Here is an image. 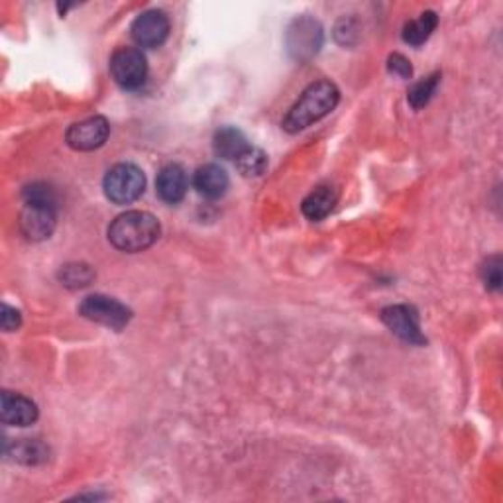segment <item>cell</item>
I'll return each mask as SVG.
<instances>
[{
    "mask_svg": "<svg viewBox=\"0 0 503 503\" xmlns=\"http://www.w3.org/2000/svg\"><path fill=\"white\" fill-rule=\"evenodd\" d=\"M250 148L252 146L248 144L246 136L240 133L238 128H233V126H224L221 130H216V134L213 138L215 154L223 160L236 161L242 158Z\"/></svg>",
    "mask_w": 503,
    "mask_h": 503,
    "instance_id": "obj_14",
    "label": "cell"
},
{
    "mask_svg": "<svg viewBox=\"0 0 503 503\" xmlns=\"http://www.w3.org/2000/svg\"><path fill=\"white\" fill-rule=\"evenodd\" d=\"M111 75L123 89H138L148 78L146 56L138 48H118L111 58Z\"/></svg>",
    "mask_w": 503,
    "mask_h": 503,
    "instance_id": "obj_5",
    "label": "cell"
},
{
    "mask_svg": "<svg viewBox=\"0 0 503 503\" xmlns=\"http://www.w3.org/2000/svg\"><path fill=\"white\" fill-rule=\"evenodd\" d=\"M482 278L486 288L491 291H498L501 288V258L491 256L486 260V264L482 266Z\"/></svg>",
    "mask_w": 503,
    "mask_h": 503,
    "instance_id": "obj_22",
    "label": "cell"
},
{
    "mask_svg": "<svg viewBox=\"0 0 503 503\" xmlns=\"http://www.w3.org/2000/svg\"><path fill=\"white\" fill-rule=\"evenodd\" d=\"M22 197H24L26 205H43V206H51V209H58V195L48 183L28 185V187H24Z\"/></svg>",
    "mask_w": 503,
    "mask_h": 503,
    "instance_id": "obj_21",
    "label": "cell"
},
{
    "mask_svg": "<svg viewBox=\"0 0 503 503\" xmlns=\"http://www.w3.org/2000/svg\"><path fill=\"white\" fill-rule=\"evenodd\" d=\"M103 187L108 201L114 205H130L144 193L146 178L134 163H118L113 169H108Z\"/></svg>",
    "mask_w": 503,
    "mask_h": 503,
    "instance_id": "obj_3",
    "label": "cell"
},
{
    "mask_svg": "<svg viewBox=\"0 0 503 503\" xmlns=\"http://www.w3.org/2000/svg\"><path fill=\"white\" fill-rule=\"evenodd\" d=\"M436 24H439V18H436L434 13H431V10L429 13H423L417 20H411L403 26V41L415 48L423 46V43L431 38Z\"/></svg>",
    "mask_w": 503,
    "mask_h": 503,
    "instance_id": "obj_16",
    "label": "cell"
},
{
    "mask_svg": "<svg viewBox=\"0 0 503 503\" xmlns=\"http://www.w3.org/2000/svg\"><path fill=\"white\" fill-rule=\"evenodd\" d=\"M79 313L96 325L108 326L113 331H123L133 319V311L120 301L106 297V295H89L79 305Z\"/></svg>",
    "mask_w": 503,
    "mask_h": 503,
    "instance_id": "obj_4",
    "label": "cell"
},
{
    "mask_svg": "<svg viewBox=\"0 0 503 503\" xmlns=\"http://www.w3.org/2000/svg\"><path fill=\"white\" fill-rule=\"evenodd\" d=\"M338 98H341V93L331 81H316L309 85L299 96V101L291 106L288 116L283 118V130H288L289 134H297L319 123L321 118L334 111Z\"/></svg>",
    "mask_w": 503,
    "mask_h": 503,
    "instance_id": "obj_1",
    "label": "cell"
},
{
    "mask_svg": "<svg viewBox=\"0 0 503 503\" xmlns=\"http://www.w3.org/2000/svg\"><path fill=\"white\" fill-rule=\"evenodd\" d=\"M388 69H389V73L398 75V78H401V79H409L411 75H413L409 59L403 58L401 53H393V56H389Z\"/></svg>",
    "mask_w": 503,
    "mask_h": 503,
    "instance_id": "obj_23",
    "label": "cell"
},
{
    "mask_svg": "<svg viewBox=\"0 0 503 503\" xmlns=\"http://www.w3.org/2000/svg\"><path fill=\"white\" fill-rule=\"evenodd\" d=\"M381 321L401 341L417 346L426 343L419 326V315L409 305H391V307H386L381 311Z\"/></svg>",
    "mask_w": 503,
    "mask_h": 503,
    "instance_id": "obj_9",
    "label": "cell"
},
{
    "mask_svg": "<svg viewBox=\"0 0 503 503\" xmlns=\"http://www.w3.org/2000/svg\"><path fill=\"white\" fill-rule=\"evenodd\" d=\"M13 456H14V461H18L22 464H40L43 461H48V448L38 441L22 439V441L14 443Z\"/></svg>",
    "mask_w": 503,
    "mask_h": 503,
    "instance_id": "obj_17",
    "label": "cell"
},
{
    "mask_svg": "<svg viewBox=\"0 0 503 503\" xmlns=\"http://www.w3.org/2000/svg\"><path fill=\"white\" fill-rule=\"evenodd\" d=\"M160 233V221L154 215L146 211H128L116 216L108 226V240L120 252L138 254L154 246Z\"/></svg>",
    "mask_w": 503,
    "mask_h": 503,
    "instance_id": "obj_2",
    "label": "cell"
},
{
    "mask_svg": "<svg viewBox=\"0 0 503 503\" xmlns=\"http://www.w3.org/2000/svg\"><path fill=\"white\" fill-rule=\"evenodd\" d=\"M187 187V175H185V169L178 166V163H169V166L160 169L156 179V191L161 201H166L168 205H178L179 201H183Z\"/></svg>",
    "mask_w": 503,
    "mask_h": 503,
    "instance_id": "obj_12",
    "label": "cell"
},
{
    "mask_svg": "<svg viewBox=\"0 0 503 503\" xmlns=\"http://www.w3.org/2000/svg\"><path fill=\"white\" fill-rule=\"evenodd\" d=\"M236 168L240 169V173L246 175V178H256V175H261L268 168V158L261 150L252 146L246 154L236 160Z\"/></svg>",
    "mask_w": 503,
    "mask_h": 503,
    "instance_id": "obj_20",
    "label": "cell"
},
{
    "mask_svg": "<svg viewBox=\"0 0 503 503\" xmlns=\"http://www.w3.org/2000/svg\"><path fill=\"white\" fill-rule=\"evenodd\" d=\"M0 417L10 426H28L38 419V406L26 396L13 391H3L0 401Z\"/></svg>",
    "mask_w": 503,
    "mask_h": 503,
    "instance_id": "obj_11",
    "label": "cell"
},
{
    "mask_svg": "<svg viewBox=\"0 0 503 503\" xmlns=\"http://www.w3.org/2000/svg\"><path fill=\"white\" fill-rule=\"evenodd\" d=\"M193 185L197 193L203 195L205 199H221L228 185H231V179H228V173L221 166L206 163V166L195 171Z\"/></svg>",
    "mask_w": 503,
    "mask_h": 503,
    "instance_id": "obj_13",
    "label": "cell"
},
{
    "mask_svg": "<svg viewBox=\"0 0 503 503\" xmlns=\"http://www.w3.org/2000/svg\"><path fill=\"white\" fill-rule=\"evenodd\" d=\"M93 279H95V271L87 264H68L59 271V281L65 288H71V289L91 286Z\"/></svg>",
    "mask_w": 503,
    "mask_h": 503,
    "instance_id": "obj_18",
    "label": "cell"
},
{
    "mask_svg": "<svg viewBox=\"0 0 503 503\" xmlns=\"http://www.w3.org/2000/svg\"><path fill=\"white\" fill-rule=\"evenodd\" d=\"M0 325H3L5 333H14L22 325V315L10 305H3V315H0Z\"/></svg>",
    "mask_w": 503,
    "mask_h": 503,
    "instance_id": "obj_24",
    "label": "cell"
},
{
    "mask_svg": "<svg viewBox=\"0 0 503 503\" xmlns=\"http://www.w3.org/2000/svg\"><path fill=\"white\" fill-rule=\"evenodd\" d=\"M169 28V18L166 13H161V10H148V13H142L133 22L130 34H133V40L140 48L154 50L168 40Z\"/></svg>",
    "mask_w": 503,
    "mask_h": 503,
    "instance_id": "obj_7",
    "label": "cell"
},
{
    "mask_svg": "<svg viewBox=\"0 0 503 503\" xmlns=\"http://www.w3.org/2000/svg\"><path fill=\"white\" fill-rule=\"evenodd\" d=\"M108 134H111L108 120L105 116H91L73 124L65 134V140L75 151H93L105 146Z\"/></svg>",
    "mask_w": 503,
    "mask_h": 503,
    "instance_id": "obj_8",
    "label": "cell"
},
{
    "mask_svg": "<svg viewBox=\"0 0 503 503\" xmlns=\"http://www.w3.org/2000/svg\"><path fill=\"white\" fill-rule=\"evenodd\" d=\"M58 224V209L43 205H24L20 213V231L32 242H41L53 234Z\"/></svg>",
    "mask_w": 503,
    "mask_h": 503,
    "instance_id": "obj_10",
    "label": "cell"
},
{
    "mask_svg": "<svg viewBox=\"0 0 503 503\" xmlns=\"http://www.w3.org/2000/svg\"><path fill=\"white\" fill-rule=\"evenodd\" d=\"M336 201H338L336 189L329 187V185H321V187H316L313 193L305 197L301 211L309 221L319 223L325 216H329L333 213Z\"/></svg>",
    "mask_w": 503,
    "mask_h": 503,
    "instance_id": "obj_15",
    "label": "cell"
},
{
    "mask_svg": "<svg viewBox=\"0 0 503 503\" xmlns=\"http://www.w3.org/2000/svg\"><path fill=\"white\" fill-rule=\"evenodd\" d=\"M323 46V28L313 18H297L288 30V50L291 58L305 61L311 59Z\"/></svg>",
    "mask_w": 503,
    "mask_h": 503,
    "instance_id": "obj_6",
    "label": "cell"
},
{
    "mask_svg": "<svg viewBox=\"0 0 503 503\" xmlns=\"http://www.w3.org/2000/svg\"><path fill=\"white\" fill-rule=\"evenodd\" d=\"M439 81H441V75L439 73H433L426 79L415 83L411 87L409 95H407V101L415 108V111H419V108H423V106H426V105L431 103V98H433V95L436 91V87H439Z\"/></svg>",
    "mask_w": 503,
    "mask_h": 503,
    "instance_id": "obj_19",
    "label": "cell"
}]
</instances>
